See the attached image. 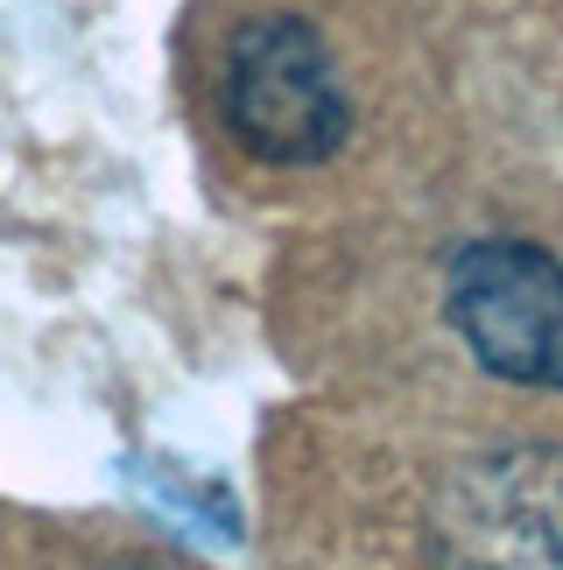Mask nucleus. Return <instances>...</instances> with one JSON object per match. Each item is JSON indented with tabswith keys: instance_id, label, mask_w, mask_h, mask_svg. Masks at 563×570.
Instances as JSON below:
<instances>
[{
	"instance_id": "3",
	"label": "nucleus",
	"mask_w": 563,
	"mask_h": 570,
	"mask_svg": "<svg viewBox=\"0 0 563 570\" xmlns=\"http://www.w3.org/2000/svg\"><path fill=\"white\" fill-rule=\"evenodd\" d=\"M444 317L514 387H563V261L535 239H472L444 268Z\"/></svg>"
},
{
	"instance_id": "1",
	"label": "nucleus",
	"mask_w": 563,
	"mask_h": 570,
	"mask_svg": "<svg viewBox=\"0 0 563 570\" xmlns=\"http://www.w3.org/2000/svg\"><path fill=\"white\" fill-rule=\"evenodd\" d=\"M219 114L233 141L275 169L332 163L353 135V92H345L332 42L317 36V21L289 8L233 29L219 57Z\"/></svg>"
},
{
	"instance_id": "2",
	"label": "nucleus",
	"mask_w": 563,
	"mask_h": 570,
	"mask_svg": "<svg viewBox=\"0 0 563 570\" xmlns=\"http://www.w3.org/2000/svg\"><path fill=\"white\" fill-rule=\"evenodd\" d=\"M437 570H563V451L507 436L458 458L429 493Z\"/></svg>"
}]
</instances>
